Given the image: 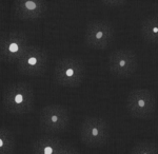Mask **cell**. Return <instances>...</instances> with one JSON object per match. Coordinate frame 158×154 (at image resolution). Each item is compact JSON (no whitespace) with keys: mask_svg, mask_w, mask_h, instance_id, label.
I'll use <instances>...</instances> for the list:
<instances>
[{"mask_svg":"<svg viewBox=\"0 0 158 154\" xmlns=\"http://www.w3.org/2000/svg\"><path fill=\"white\" fill-rule=\"evenodd\" d=\"M35 94L32 87L24 83H14L3 92L2 102L9 113L16 115L27 114L34 107Z\"/></svg>","mask_w":158,"mask_h":154,"instance_id":"cell-1","label":"cell"},{"mask_svg":"<svg viewBox=\"0 0 158 154\" xmlns=\"http://www.w3.org/2000/svg\"><path fill=\"white\" fill-rule=\"evenodd\" d=\"M127 109L135 118L152 119L157 111L156 94L146 88L132 90L127 97Z\"/></svg>","mask_w":158,"mask_h":154,"instance_id":"cell-2","label":"cell"},{"mask_svg":"<svg viewBox=\"0 0 158 154\" xmlns=\"http://www.w3.org/2000/svg\"><path fill=\"white\" fill-rule=\"evenodd\" d=\"M85 66L80 59L64 57L57 61L54 70V80L65 88H78L85 80Z\"/></svg>","mask_w":158,"mask_h":154,"instance_id":"cell-3","label":"cell"},{"mask_svg":"<svg viewBox=\"0 0 158 154\" xmlns=\"http://www.w3.org/2000/svg\"><path fill=\"white\" fill-rule=\"evenodd\" d=\"M110 138L109 124L101 117L89 116L80 126V139L90 148L102 147Z\"/></svg>","mask_w":158,"mask_h":154,"instance_id":"cell-4","label":"cell"},{"mask_svg":"<svg viewBox=\"0 0 158 154\" xmlns=\"http://www.w3.org/2000/svg\"><path fill=\"white\" fill-rule=\"evenodd\" d=\"M17 69L27 76L38 77L44 74L48 68V54L37 45H29L16 62Z\"/></svg>","mask_w":158,"mask_h":154,"instance_id":"cell-5","label":"cell"},{"mask_svg":"<svg viewBox=\"0 0 158 154\" xmlns=\"http://www.w3.org/2000/svg\"><path fill=\"white\" fill-rule=\"evenodd\" d=\"M70 124V113L61 105H49L41 110L39 127L43 132L54 134L63 132Z\"/></svg>","mask_w":158,"mask_h":154,"instance_id":"cell-6","label":"cell"},{"mask_svg":"<svg viewBox=\"0 0 158 154\" xmlns=\"http://www.w3.org/2000/svg\"><path fill=\"white\" fill-rule=\"evenodd\" d=\"M29 45V38L24 33H6L0 37V60L16 63Z\"/></svg>","mask_w":158,"mask_h":154,"instance_id":"cell-7","label":"cell"},{"mask_svg":"<svg viewBox=\"0 0 158 154\" xmlns=\"http://www.w3.org/2000/svg\"><path fill=\"white\" fill-rule=\"evenodd\" d=\"M114 28L104 20L89 22L85 32V42L94 50H104L114 39Z\"/></svg>","mask_w":158,"mask_h":154,"instance_id":"cell-8","label":"cell"},{"mask_svg":"<svg viewBox=\"0 0 158 154\" xmlns=\"http://www.w3.org/2000/svg\"><path fill=\"white\" fill-rule=\"evenodd\" d=\"M108 63L110 72L114 76L118 78H128L137 70L138 58L133 51L121 49L111 53Z\"/></svg>","mask_w":158,"mask_h":154,"instance_id":"cell-9","label":"cell"},{"mask_svg":"<svg viewBox=\"0 0 158 154\" xmlns=\"http://www.w3.org/2000/svg\"><path fill=\"white\" fill-rule=\"evenodd\" d=\"M14 14L22 20H35L47 11V0H14Z\"/></svg>","mask_w":158,"mask_h":154,"instance_id":"cell-10","label":"cell"},{"mask_svg":"<svg viewBox=\"0 0 158 154\" xmlns=\"http://www.w3.org/2000/svg\"><path fill=\"white\" fill-rule=\"evenodd\" d=\"M63 145L59 138L52 135L40 136L33 143V154H58Z\"/></svg>","mask_w":158,"mask_h":154,"instance_id":"cell-11","label":"cell"},{"mask_svg":"<svg viewBox=\"0 0 158 154\" xmlns=\"http://www.w3.org/2000/svg\"><path fill=\"white\" fill-rule=\"evenodd\" d=\"M141 35L148 43L156 45L158 41V18L156 15H149L141 22Z\"/></svg>","mask_w":158,"mask_h":154,"instance_id":"cell-12","label":"cell"},{"mask_svg":"<svg viewBox=\"0 0 158 154\" xmlns=\"http://www.w3.org/2000/svg\"><path fill=\"white\" fill-rule=\"evenodd\" d=\"M16 146L13 133L6 128L0 127V154H12Z\"/></svg>","mask_w":158,"mask_h":154,"instance_id":"cell-13","label":"cell"},{"mask_svg":"<svg viewBox=\"0 0 158 154\" xmlns=\"http://www.w3.org/2000/svg\"><path fill=\"white\" fill-rule=\"evenodd\" d=\"M130 154H158L157 143L152 140H141L135 143Z\"/></svg>","mask_w":158,"mask_h":154,"instance_id":"cell-14","label":"cell"},{"mask_svg":"<svg viewBox=\"0 0 158 154\" xmlns=\"http://www.w3.org/2000/svg\"><path fill=\"white\" fill-rule=\"evenodd\" d=\"M58 154H79V152L77 149H75L74 147H72V146L63 145Z\"/></svg>","mask_w":158,"mask_h":154,"instance_id":"cell-15","label":"cell"},{"mask_svg":"<svg viewBox=\"0 0 158 154\" xmlns=\"http://www.w3.org/2000/svg\"><path fill=\"white\" fill-rule=\"evenodd\" d=\"M106 6H122L127 2V0H101Z\"/></svg>","mask_w":158,"mask_h":154,"instance_id":"cell-16","label":"cell"},{"mask_svg":"<svg viewBox=\"0 0 158 154\" xmlns=\"http://www.w3.org/2000/svg\"><path fill=\"white\" fill-rule=\"evenodd\" d=\"M60 1H63V0H60Z\"/></svg>","mask_w":158,"mask_h":154,"instance_id":"cell-17","label":"cell"}]
</instances>
